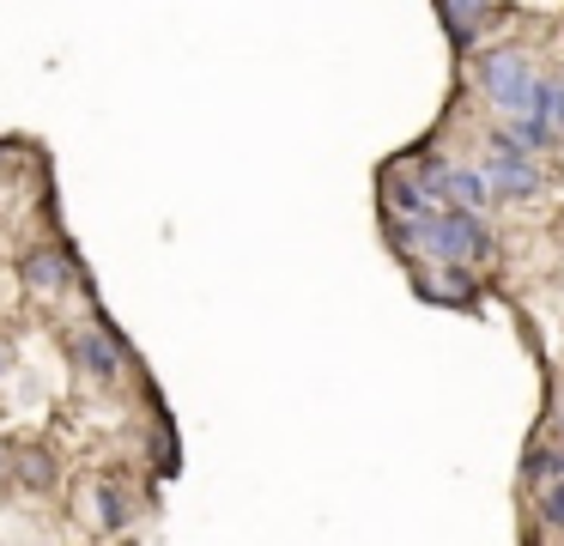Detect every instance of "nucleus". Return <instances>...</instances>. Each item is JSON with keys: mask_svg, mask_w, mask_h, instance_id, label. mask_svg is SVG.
I'll use <instances>...</instances> for the list:
<instances>
[{"mask_svg": "<svg viewBox=\"0 0 564 546\" xmlns=\"http://www.w3.org/2000/svg\"><path fill=\"white\" fill-rule=\"evenodd\" d=\"M534 116H540V121H552V128L564 133V79H540V92H534Z\"/></svg>", "mask_w": 564, "mask_h": 546, "instance_id": "nucleus-8", "label": "nucleus"}, {"mask_svg": "<svg viewBox=\"0 0 564 546\" xmlns=\"http://www.w3.org/2000/svg\"><path fill=\"white\" fill-rule=\"evenodd\" d=\"M486 176H491V194H498V201H534V194L546 189L534 152H486Z\"/></svg>", "mask_w": 564, "mask_h": 546, "instance_id": "nucleus-3", "label": "nucleus"}, {"mask_svg": "<svg viewBox=\"0 0 564 546\" xmlns=\"http://www.w3.org/2000/svg\"><path fill=\"white\" fill-rule=\"evenodd\" d=\"M491 12H498V0H443V24H449L455 49H474Z\"/></svg>", "mask_w": 564, "mask_h": 546, "instance_id": "nucleus-6", "label": "nucleus"}, {"mask_svg": "<svg viewBox=\"0 0 564 546\" xmlns=\"http://www.w3.org/2000/svg\"><path fill=\"white\" fill-rule=\"evenodd\" d=\"M522 473H528V480H540V485L564 480V443H534L522 456Z\"/></svg>", "mask_w": 564, "mask_h": 546, "instance_id": "nucleus-7", "label": "nucleus"}, {"mask_svg": "<svg viewBox=\"0 0 564 546\" xmlns=\"http://www.w3.org/2000/svg\"><path fill=\"white\" fill-rule=\"evenodd\" d=\"M498 249L491 243V225L486 213H467V206H437V213L419 218V255H431V261H486V255Z\"/></svg>", "mask_w": 564, "mask_h": 546, "instance_id": "nucleus-1", "label": "nucleus"}, {"mask_svg": "<svg viewBox=\"0 0 564 546\" xmlns=\"http://www.w3.org/2000/svg\"><path fill=\"white\" fill-rule=\"evenodd\" d=\"M474 79H479V97H486L491 109H503V121L534 109L540 73H534V61H528V49H516V43L486 49V55H479V67H474Z\"/></svg>", "mask_w": 564, "mask_h": 546, "instance_id": "nucleus-2", "label": "nucleus"}, {"mask_svg": "<svg viewBox=\"0 0 564 546\" xmlns=\"http://www.w3.org/2000/svg\"><path fill=\"white\" fill-rule=\"evenodd\" d=\"M67 352H74L98 383H116V371H122V334H74Z\"/></svg>", "mask_w": 564, "mask_h": 546, "instance_id": "nucleus-5", "label": "nucleus"}, {"mask_svg": "<svg viewBox=\"0 0 564 546\" xmlns=\"http://www.w3.org/2000/svg\"><path fill=\"white\" fill-rule=\"evenodd\" d=\"M540 516L552 522V528L564 534V480H552V485H540Z\"/></svg>", "mask_w": 564, "mask_h": 546, "instance_id": "nucleus-11", "label": "nucleus"}, {"mask_svg": "<svg viewBox=\"0 0 564 546\" xmlns=\"http://www.w3.org/2000/svg\"><path fill=\"white\" fill-rule=\"evenodd\" d=\"M19 279H25L37 298H55V291H67V279H74V255L67 249H37L19 261Z\"/></svg>", "mask_w": 564, "mask_h": 546, "instance_id": "nucleus-4", "label": "nucleus"}, {"mask_svg": "<svg viewBox=\"0 0 564 546\" xmlns=\"http://www.w3.org/2000/svg\"><path fill=\"white\" fill-rule=\"evenodd\" d=\"M98 516H104V528H122V522H128V492L98 485Z\"/></svg>", "mask_w": 564, "mask_h": 546, "instance_id": "nucleus-10", "label": "nucleus"}, {"mask_svg": "<svg viewBox=\"0 0 564 546\" xmlns=\"http://www.w3.org/2000/svg\"><path fill=\"white\" fill-rule=\"evenodd\" d=\"M437 298H474V274H467V261H437Z\"/></svg>", "mask_w": 564, "mask_h": 546, "instance_id": "nucleus-9", "label": "nucleus"}]
</instances>
